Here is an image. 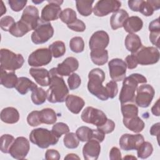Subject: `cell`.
<instances>
[{
  "mask_svg": "<svg viewBox=\"0 0 160 160\" xmlns=\"http://www.w3.org/2000/svg\"><path fill=\"white\" fill-rule=\"evenodd\" d=\"M31 98L35 105H41L45 102L47 99V93L42 88H37L32 91Z\"/></svg>",
  "mask_w": 160,
  "mask_h": 160,
  "instance_id": "cell-36",
  "label": "cell"
},
{
  "mask_svg": "<svg viewBox=\"0 0 160 160\" xmlns=\"http://www.w3.org/2000/svg\"><path fill=\"white\" fill-rule=\"evenodd\" d=\"M125 62L126 64L127 68L129 69H132L136 68L138 64L136 56L133 54L128 55L126 57Z\"/></svg>",
  "mask_w": 160,
  "mask_h": 160,
  "instance_id": "cell-51",
  "label": "cell"
},
{
  "mask_svg": "<svg viewBox=\"0 0 160 160\" xmlns=\"http://www.w3.org/2000/svg\"><path fill=\"white\" fill-rule=\"evenodd\" d=\"M27 122L32 127H36L42 124L40 118V111H33L27 117Z\"/></svg>",
  "mask_w": 160,
  "mask_h": 160,
  "instance_id": "cell-44",
  "label": "cell"
},
{
  "mask_svg": "<svg viewBox=\"0 0 160 160\" xmlns=\"http://www.w3.org/2000/svg\"><path fill=\"white\" fill-rule=\"evenodd\" d=\"M48 4L42 9L41 18L46 22L57 20L59 18L62 11L61 5L62 4L63 1L48 0Z\"/></svg>",
  "mask_w": 160,
  "mask_h": 160,
  "instance_id": "cell-13",
  "label": "cell"
},
{
  "mask_svg": "<svg viewBox=\"0 0 160 160\" xmlns=\"http://www.w3.org/2000/svg\"><path fill=\"white\" fill-rule=\"evenodd\" d=\"M129 18V14L123 9H119L114 12L110 18V24L113 30L122 28L125 21Z\"/></svg>",
  "mask_w": 160,
  "mask_h": 160,
  "instance_id": "cell-25",
  "label": "cell"
},
{
  "mask_svg": "<svg viewBox=\"0 0 160 160\" xmlns=\"http://www.w3.org/2000/svg\"><path fill=\"white\" fill-rule=\"evenodd\" d=\"M79 68V62L74 57H68L61 63L58 64L57 72L61 76H68Z\"/></svg>",
  "mask_w": 160,
  "mask_h": 160,
  "instance_id": "cell-18",
  "label": "cell"
},
{
  "mask_svg": "<svg viewBox=\"0 0 160 160\" xmlns=\"http://www.w3.org/2000/svg\"><path fill=\"white\" fill-rule=\"evenodd\" d=\"M68 84L70 90H74L78 88L81 84L80 76L77 73H72L68 79Z\"/></svg>",
  "mask_w": 160,
  "mask_h": 160,
  "instance_id": "cell-45",
  "label": "cell"
},
{
  "mask_svg": "<svg viewBox=\"0 0 160 160\" xmlns=\"http://www.w3.org/2000/svg\"><path fill=\"white\" fill-rule=\"evenodd\" d=\"M109 75L112 80L117 82L123 80L126 78V64L119 58H114L108 62Z\"/></svg>",
  "mask_w": 160,
  "mask_h": 160,
  "instance_id": "cell-14",
  "label": "cell"
},
{
  "mask_svg": "<svg viewBox=\"0 0 160 160\" xmlns=\"http://www.w3.org/2000/svg\"><path fill=\"white\" fill-rule=\"evenodd\" d=\"M121 109L123 118H128L138 116V108L132 102L122 104Z\"/></svg>",
  "mask_w": 160,
  "mask_h": 160,
  "instance_id": "cell-35",
  "label": "cell"
},
{
  "mask_svg": "<svg viewBox=\"0 0 160 160\" xmlns=\"http://www.w3.org/2000/svg\"><path fill=\"white\" fill-rule=\"evenodd\" d=\"M152 113L156 116H159L160 111H159V99L157 100L154 106L151 108Z\"/></svg>",
  "mask_w": 160,
  "mask_h": 160,
  "instance_id": "cell-59",
  "label": "cell"
},
{
  "mask_svg": "<svg viewBox=\"0 0 160 160\" xmlns=\"http://www.w3.org/2000/svg\"><path fill=\"white\" fill-rule=\"evenodd\" d=\"M14 18L10 16H5L0 20L1 28L4 31H9L15 24Z\"/></svg>",
  "mask_w": 160,
  "mask_h": 160,
  "instance_id": "cell-46",
  "label": "cell"
},
{
  "mask_svg": "<svg viewBox=\"0 0 160 160\" xmlns=\"http://www.w3.org/2000/svg\"><path fill=\"white\" fill-rule=\"evenodd\" d=\"M38 88L36 84L31 81L26 77L18 78L17 84L15 86L16 89L22 95H25L29 91H32Z\"/></svg>",
  "mask_w": 160,
  "mask_h": 160,
  "instance_id": "cell-26",
  "label": "cell"
},
{
  "mask_svg": "<svg viewBox=\"0 0 160 160\" xmlns=\"http://www.w3.org/2000/svg\"><path fill=\"white\" fill-rule=\"evenodd\" d=\"M101 152L100 142L95 139H90L82 148V155L86 160H96Z\"/></svg>",
  "mask_w": 160,
  "mask_h": 160,
  "instance_id": "cell-19",
  "label": "cell"
},
{
  "mask_svg": "<svg viewBox=\"0 0 160 160\" xmlns=\"http://www.w3.org/2000/svg\"><path fill=\"white\" fill-rule=\"evenodd\" d=\"M0 118L1 120L5 123L15 124L19 119V113L15 108L7 107L1 111Z\"/></svg>",
  "mask_w": 160,
  "mask_h": 160,
  "instance_id": "cell-24",
  "label": "cell"
},
{
  "mask_svg": "<svg viewBox=\"0 0 160 160\" xmlns=\"http://www.w3.org/2000/svg\"><path fill=\"white\" fill-rule=\"evenodd\" d=\"M40 19L38 9L34 6H28L23 10L20 20L27 24L31 30H34Z\"/></svg>",
  "mask_w": 160,
  "mask_h": 160,
  "instance_id": "cell-17",
  "label": "cell"
},
{
  "mask_svg": "<svg viewBox=\"0 0 160 160\" xmlns=\"http://www.w3.org/2000/svg\"><path fill=\"white\" fill-rule=\"evenodd\" d=\"M109 42L108 34L102 30L96 31L92 34L89 41V46L91 51L105 49Z\"/></svg>",
  "mask_w": 160,
  "mask_h": 160,
  "instance_id": "cell-16",
  "label": "cell"
},
{
  "mask_svg": "<svg viewBox=\"0 0 160 160\" xmlns=\"http://www.w3.org/2000/svg\"><path fill=\"white\" fill-rule=\"evenodd\" d=\"M147 79L142 74L133 73L123 79L119 99L121 104L134 102L135 92L139 84H146Z\"/></svg>",
  "mask_w": 160,
  "mask_h": 160,
  "instance_id": "cell-2",
  "label": "cell"
},
{
  "mask_svg": "<svg viewBox=\"0 0 160 160\" xmlns=\"http://www.w3.org/2000/svg\"><path fill=\"white\" fill-rule=\"evenodd\" d=\"M15 138L13 136L8 134H3L0 138V149L2 152L8 154L9 152V149L12 146Z\"/></svg>",
  "mask_w": 160,
  "mask_h": 160,
  "instance_id": "cell-39",
  "label": "cell"
},
{
  "mask_svg": "<svg viewBox=\"0 0 160 160\" xmlns=\"http://www.w3.org/2000/svg\"><path fill=\"white\" fill-rule=\"evenodd\" d=\"M27 3L26 0H9L8 4L13 11L19 12L21 11Z\"/></svg>",
  "mask_w": 160,
  "mask_h": 160,
  "instance_id": "cell-49",
  "label": "cell"
},
{
  "mask_svg": "<svg viewBox=\"0 0 160 160\" xmlns=\"http://www.w3.org/2000/svg\"><path fill=\"white\" fill-rule=\"evenodd\" d=\"M115 128V123L114 122L109 119H108L106 122L103 124L102 125L97 127V129L104 133V134H109L112 132Z\"/></svg>",
  "mask_w": 160,
  "mask_h": 160,
  "instance_id": "cell-48",
  "label": "cell"
},
{
  "mask_svg": "<svg viewBox=\"0 0 160 160\" xmlns=\"http://www.w3.org/2000/svg\"><path fill=\"white\" fill-rule=\"evenodd\" d=\"M159 35H160V31H151L149 34V40L151 43L155 45L158 48H159Z\"/></svg>",
  "mask_w": 160,
  "mask_h": 160,
  "instance_id": "cell-53",
  "label": "cell"
},
{
  "mask_svg": "<svg viewBox=\"0 0 160 160\" xmlns=\"http://www.w3.org/2000/svg\"><path fill=\"white\" fill-rule=\"evenodd\" d=\"M94 1L78 0L76 1V8L79 13L83 16H88L92 12Z\"/></svg>",
  "mask_w": 160,
  "mask_h": 160,
  "instance_id": "cell-31",
  "label": "cell"
},
{
  "mask_svg": "<svg viewBox=\"0 0 160 160\" xmlns=\"http://www.w3.org/2000/svg\"><path fill=\"white\" fill-rule=\"evenodd\" d=\"M106 89L108 97L109 98H111V99H113L114 98H115L118 92V84L116 82L113 80L110 81L106 84Z\"/></svg>",
  "mask_w": 160,
  "mask_h": 160,
  "instance_id": "cell-47",
  "label": "cell"
},
{
  "mask_svg": "<svg viewBox=\"0 0 160 160\" xmlns=\"http://www.w3.org/2000/svg\"><path fill=\"white\" fill-rule=\"evenodd\" d=\"M59 18L62 22L69 25L77 19L76 12L71 8H66L61 11Z\"/></svg>",
  "mask_w": 160,
  "mask_h": 160,
  "instance_id": "cell-38",
  "label": "cell"
},
{
  "mask_svg": "<svg viewBox=\"0 0 160 160\" xmlns=\"http://www.w3.org/2000/svg\"><path fill=\"white\" fill-rule=\"evenodd\" d=\"M92 134V129L88 126H81L78 128L76 131V134L81 142H87L91 139Z\"/></svg>",
  "mask_w": 160,
  "mask_h": 160,
  "instance_id": "cell-40",
  "label": "cell"
},
{
  "mask_svg": "<svg viewBox=\"0 0 160 160\" xmlns=\"http://www.w3.org/2000/svg\"><path fill=\"white\" fill-rule=\"evenodd\" d=\"M144 141V138L142 134H124L120 138L119 144L122 150L131 151L137 150Z\"/></svg>",
  "mask_w": 160,
  "mask_h": 160,
  "instance_id": "cell-15",
  "label": "cell"
},
{
  "mask_svg": "<svg viewBox=\"0 0 160 160\" xmlns=\"http://www.w3.org/2000/svg\"><path fill=\"white\" fill-rule=\"evenodd\" d=\"M49 76V87L46 91L47 99L51 103L64 102L69 95V89L64 79L58 74L56 68L50 69Z\"/></svg>",
  "mask_w": 160,
  "mask_h": 160,
  "instance_id": "cell-1",
  "label": "cell"
},
{
  "mask_svg": "<svg viewBox=\"0 0 160 160\" xmlns=\"http://www.w3.org/2000/svg\"><path fill=\"white\" fill-rule=\"evenodd\" d=\"M30 149L29 141L24 137L20 136L15 139L10 148L9 154L16 159L26 158Z\"/></svg>",
  "mask_w": 160,
  "mask_h": 160,
  "instance_id": "cell-11",
  "label": "cell"
},
{
  "mask_svg": "<svg viewBox=\"0 0 160 160\" xmlns=\"http://www.w3.org/2000/svg\"><path fill=\"white\" fill-rule=\"evenodd\" d=\"M0 69L14 71L22 66L24 59L21 54H16L8 49L2 48L0 51Z\"/></svg>",
  "mask_w": 160,
  "mask_h": 160,
  "instance_id": "cell-5",
  "label": "cell"
},
{
  "mask_svg": "<svg viewBox=\"0 0 160 160\" xmlns=\"http://www.w3.org/2000/svg\"><path fill=\"white\" fill-rule=\"evenodd\" d=\"M65 102L69 111L76 114H79L85 105V102L82 98L73 94L68 95Z\"/></svg>",
  "mask_w": 160,
  "mask_h": 160,
  "instance_id": "cell-21",
  "label": "cell"
},
{
  "mask_svg": "<svg viewBox=\"0 0 160 160\" xmlns=\"http://www.w3.org/2000/svg\"><path fill=\"white\" fill-rule=\"evenodd\" d=\"M121 6V2L118 0H101L96 3L92 11L96 16L103 17L118 11Z\"/></svg>",
  "mask_w": 160,
  "mask_h": 160,
  "instance_id": "cell-12",
  "label": "cell"
},
{
  "mask_svg": "<svg viewBox=\"0 0 160 160\" xmlns=\"http://www.w3.org/2000/svg\"><path fill=\"white\" fill-rule=\"evenodd\" d=\"M60 158L59 152L56 149H48L45 153V159L47 160H59Z\"/></svg>",
  "mask_w": 160,
  "mask_h": 160,
  "instance_id": "cell-52",
  "label": "cell"
},
{
  "mask_svg": "<svg viewBox=\"0 0 160 160\" xmlns=\"http://www.w3.org/2000/svg\"><path fill=\"white\" fill-rule=\"evenodd\" d=\"M32 2H33L34 3H35V4H38V3L41 2H42V1H32Z\"/></svg>",
  "mask_w": 160,
  "mask_h": 160,
  "instance_id": "cell-63",
  "label": "cell"
},
{
  "mask_svg": "<svg viewBox=\"0 0 160 160\" xmlns=\"http://www.w3.org/2000/svg\"><path fill=\"white\" fill-rule=\"evenodd\" d=\"M18 78L14 71L7 72L6 70L1 69L0 83L6 88H15Z\"/></svg>",
  "mask_w": 160,
  "mask_h": 160,
  "instance_id": "cell-27",
  "label": "cell"
},
{
  "mask_svg": "<svg viewBox=\"0 0 160 160\" xmlns=\"http://www.w3.org/2000/svg\"><path fill=\"white\" fill-rule=\"evenodd\" d=\"M81 118L83 122L92 124L96 127L102 125L108 119L103 111L91 106H88L82 111Z\"/></svg>",
  "mask_w": 160,
  "mask_h": 160,
  "instance_id": "cell-8",
  "label": "cell"
},
{
  "mask_svg": "<svg viewBox=\"0 0 160 160\" xmlns=\"http://www.w3.org/2000/svg\"><path fill=\"white\" fill-rule=\"evenodd\" d=\"M122 122L128 129L135 133L141 132L145 126L144 121L138 116L128 118H123Z\"/></svg>",
  "mask_w": 160,
  "mask_h": 160,
  "instance_id": "cell-23",
  "label": "cell"
},
{
  "mask_svg": "<svg viewBox=\"0 0 160 160\" xmlns=\"http://www.w3.org/2000/svg\"><path fill=\"white\" fill-rule=\"evenodd\" d=\"M29 74L40 86L46 87L49 85V71L46 69L42 68H32L29 69Z\"/></svg>",
  "mask_w": 160,
  "mask_h": 160,
  "instance_id": "cell-20",
  "label": "cell"
},
{
  "mask_svg": "<svg viewBox=\"0 0 160 160\" xmlns=\"http://www.w3.org/2000/svg\"><path fill=\"white\" fill-rule=\"evenodd\" d=\"M160 8V1H142L139 12L145 16H150L152 15L154 11H157Z\"/></svg>",
  "mask_w": 160,
  "mask_h": 160,
  "instance_id": "cell-29",
  "label": "cell"
},
{
  "mask_svg": "<svg viewBox=\"0 0 160 160\" xmlns=\"http://www.w3.org/2000/svg\"><path fill=\"white\" fill-rule=\"evenodd\" d=\"M54 34V29L51 22H46L41 18L31 34V41L35 44L46 42Z\"/></svg>",
  "mask_w": 160,
  "mask_h": 160,
  "instance_id": "cell-6",
  "label": "cell"
},
{
  "mask_svg": "<svg viewBox=\"0 0 160 160\" xmlns=\"http://www.w3.org/2000/svg\"><path fill=\"white\" fill-rule=\"evenodd\" d=\"M31 31V29L27 24H26L22 21L19 20L14 24L12 28L10 29L9 32L13 36L19 38L22 37Z\"/></svg>",
  "mask_w": 160,
  "mask_h": 160,
  "instance_id": "cell-32",
  "label": "cell"
},
{
  "mask_svg": "<svg viewBox=\"0 0 160 160\" xmlns=\"http://www.w3.org/2000/svg\"><path fill=\"white\" fill-rule=\"evenodd\" d=\"M124 159H137V158L134 156H129V155H127L126 156H124V158H123Z\"/></svg>",
  "mask_w": 160,
  "mask_h": 160,
  "instance_id": "cell-62",
  "label": "cell"
},
{
  "mask_svg": "<svg viewBox=\"0 0 160 160\" xmlns=\"http://www.w3.org/2000/svg\"><path fill=\"white\" fill-rule=\"evenodd\" d=\"M143 0H131L128 1V6L132 11L139 12L141 4Z\"/></svg>",
  "mask_w": 160,
  "mask_h": 160,
  "instance_id": "cell-55",
  "label": "cell"
},
{
  "mask_svg": "<svg viewBox=\"0 0 160 160\" xmlns=\"http://www.w3.org/2000/svg\"><path fill=\"white\" fill-rule=\"evenodd\" d=\"M63 142L67 148L75 149L78 147L79 144V140L75 133L69 132L64 136Z\"/></svg>",
  "mask_w": 160,
  "mask_h": 160,
  "instance_id": "cell-41",
  "label": "cell"
},
{
  "mask_svg": "<svg viewBox=\"0 0 160 160\" xmlns=\"http://www.w3.org/2000/svg\"><path fill=\"white\" fill-rule=\"evenodd\" d=\"M52 56L55 58L62 56L66 52V47L64 43L61 41H57L52 42L49 46Z\"/></svg>",
  "mask_w": 160,
  "mask_h": 160,
  "instance_id": "cell-34",
  "label": "cell"
},
{
  "mask_svg": "<svg viewBox=\"0 0 160 160\" xmlns=\"http://www.w3.org/2000/svg\"><path fill=\"white\" fill-rule=\"evenodd\" d=\"M52 57L49 48H39L29 56L28 62L30 66L41 67L49 64L52 60Z\"/></svg>",
  "mask_w": 160,
  "mask_h": 160,
  "instance_id": "cell-10",
  "label": "cell"
},
{
  "mask_svg": "<svg viewBox=\"0 0 160 160\" xmlns=\"http://www.w3.org/2000/svg\"><path fill=\"white\" fill-rule=\"evenodd\" d=\"M6 12V8L4 5V2L2 1H1V13H0V16H2Z\"/></svg>",
  "mask_w": 160,
  "mask_h": 160,
  "instance_id": "cell-61",
  "label": "cell"
},
{
  "mask_svg": "<svg viewBox=\"0 0 160 160\" xmlns=\"http://www.w3.org/2000/svg\"><path fill=\"white\" fill-rule=\"evenodd\" d=\"M51 131L57 137L59 138L62 134H66L69 132V128L66 123L59 122L53 125Z\"/></svg>",
  "mask_w": 160,
  "mask_h": 160,
  "instance_id": "cell-43",
  "label": "cell"
},
{
  "mask_svg": "<svg viewBox=\"0 0 160 160\" xmlns=\"http://www.w3.org/2000/svg\"><path fill=\"white\" fill-rule=\"evenodd\" d=\"M105 138V134L97 129H92V138L91 139H95L99 142H102Z\"/></svg>",
  "mask_w": 160,
  "mask_h": 160,
  "instance_id": "cell-56",
  "label": "cell"
},
{
  "mask_svg": "<svg viewBox=\"0 0 160 160\" xmlns=\"http://www.w3.org/2000/svg\"><path fill=\"white\" fill-rule=\"evenodd\" d=\"M154 94L153 87L150 84H144L138 87L134 102L141 108H148L151 104Z\"/></svg>",
  "mask_w": 160,
  "mask_h": 160,
  "instance_id": "cell-9",
  "label": "cell"
},
{
  "mask_svg": "<svg viewBox=\"0 0 160 160\" xmlns=\"http://www.w3.org/2000/svg\"><path fill=\"white\" fill-rule=\"evenodd\" d=\"M109 159L111 160L121 159V152L117 147H112L109 152Z\"/></svg>",
  "mask_w": 160,
  "mask_h": 160,
  "instance_id": "cell-54",
  "label": "cell"
},
{
  "mask_svg": "<svg viewBox=\"0 0 160 160\" xmlns=\"http://www.w3.org/2000/svg\"><path fill=\"white\" fill-rule=\"evenodd\" d=\"M124 44L127 50L132 54L137 52L142 46L141 38L136 34H128L125 38Z\"/></svg>",
  "mask_w": 160,
  "mask_h": 160,
  "instance_id": "cell-28",
  "label": "cell"
},
{
  "mask_svg": "<svg viewBox=\"0 0 160 160\" xmlns=\"http://www.w3.org/2000/svg\"><path fill=\"white\" fill-rule=\"evenodd\" d=\"M143 26L142 19L136 16L129 17L124 22L122 27L129 34H134L140 31Z\"/></svg>",
  "mask_w": 160,
  "mask_h": 160,
  "instance_id": "cell-22",
  "label": "cell"
},
{
  "mask_svg": "<svg viewBox=\"0 0 160 160\" xmlns=\"http://www.w3.org/2000/svg\"><path fill=\"white\" fill-rule=\"evenodd\" d=\"M159 18L151 21L149 24V31H160V24Z\"/></svg>",
  "mask_w": 160,
  "mask_h": 160,
  "instance_id": "cell-57",
  "label": "cell"
},
{
  "mask_svg": "<svg viewBox=\"0 0 160 160\" xmlns=\"http://www.w3.org/2000/svg\"><path fill=\"white\" fill-rule=\"evenodd\" d=\"M159 128H160V123L157 122L153 124L149 131L151 135L152 136H156L158 137V139H159Z\"/></svg>",
  "mask_w": 160,
  "mask_h": 160,
  "instance_id": "cell-58",
  "label": "cell"
},
{
  "mask_svg": "<svg viewBox=\"0 0 160 160\" xmlns=\"http://www.w3.org/2000/svg\"><path fill=\"white\" fill-rule=\"evenodd\" d=\"M68 28L70 29L76 31V32H83L86 29V24L85 23L80 19H77L72 23L67 25Z\"/></svg>",
  "mask_w": 160,
  "mask_h": 160,
  "instance_id": "cell-50",
  "label": "cell"
},
{
  "mask_svg": "<svg viewBox=\"0 0 160 160\" xmlns=\"http://www.w3.org/2000/svg\"><path fill=\"white\" fill-rule=\"evenodd\" d=\"M69 48L74 52H82L84 49V42L83 39L79 36L72 38L69 42Z\"/></svg>",
  "mask_w": 160,
  "mask_h": 160,
  "instance_id": "cell-42",
  "label": "cell"
},
{
  "mask_svg": "<svg viewBox=\"0 0 160 160\" xmlns=\"http://www.w3.org/2000/svg\"><path fill=\"white\" fill-rule=\"evenodd\" d=\"M140 65L146 66L157 63L159 60L160 53L158 48L153 46H142L133 54Z\"/></svg>",
  "mask_w": 160,
  "mask_h": 160,
  "instance_id": "cell-7",
  "label": "cell"
},
{
  "mask_svg": "<svg viewBox=\"0 0 160 160\" xmlns=\"http://www.w3.org/2000/svg\"><path fill=\"white\" fill-rule=\"evenodd\" d=\"M40 118L42 123L52 124L57 121V115L52 109L44 108L40 111Z\"/></svg>",
  "mask_w": 160,
  "mask_h": 160,
  "instance_id": "cell-33",
  "label": "cell"
},
{
  "mask_svg": "<svg viewBox=\"0 0 160 160\" xmlns=\"http://www.w3.org/2000/svg\"><path fill=\"white\" fill-rule=\"evenodd\" d=\"M29 140L34 144L41 149L48 148L49 146L57 144L59 138L52 131L48 129L39 128L32 129L29 134Z\"/></svg>",
  "mask_w": 160,
  "mask_h": 160,
  "instance_id": "cell-4",
  "label": "cell"
},
{
  "mask_svg": "<svg viewBox=\"0 0 160 160\" xmlns=\"http://www.w3.org/2000/svg\"><path fill=\"white\" fill-rule=\"evenodd\" d=\"M105 73L100 68H94L88 74V89L90 93L101 101H106L109 97L106 87L102 86L105 79Z\"/></svg>",
  "mask_w": 160,
  "mask_h": 160,
  "instance_id": "cell-3",
  "label": "cell"
},
{
  "mask_svg": "<svg viewBox=\"0 0 160 160\" xmlns=\"http://www.w3.org/2000/svg\"><path fill=\"white\" fill-rule=\"evenodd\" d=\"M152 145L148 141H144L137 149L138 157L141 159H146L149 158L152 154Z\"/></svg>",
  "mask_w": 160,
  "mask_h": 160,
  "instance_id": "cell-37",
  "label": "cell"
},
{
  "mask_svg": "<svg viewBox=\"0 0 160 160\" xmlns=\"http://www.w3.org/2000/svg\"><path fill=\"white\" fill-rule=\"evenodd\" d=\"M64 159H80V158L76 154L70 153L64 157Z\"/></svg>",
  "mask_w": 160,
  "mask_h": 160,
  "instance_id": "cell-60",
  "label": "cell"
},
{
  "mask_svg": "<svg viewBox=\"0 0 160 160\" xmlns=\"http://www.w3.org/2000/svg\"><path fill=\"white\" fill-rule=\"evenodd\" d=\"M90 56L92 62L98 66H102L108 61V52L106 49L92 50Z\"/></svg>",
  "mask_w": 160,
  "mask_h": 160,
  "instance_id": "cell-30",
  "label": "cell"
}]
</instances>
